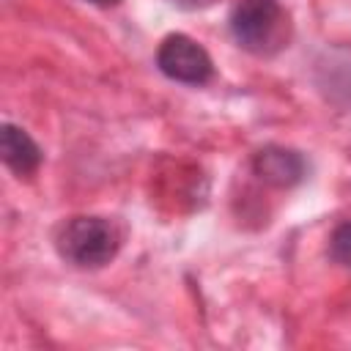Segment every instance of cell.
<instances>
[{"instance_id":"cell-1","label":"cell","mask_w":351,"mask_h":351,"mask_svg":"<svg viewBox=\"0 0 351 351\" xmlns=\"http://www.w3.org/2000/svg\"><path fill=\"white\" fill-rule=\"evenodd\" d=\"M58 252L82 269L104 266L118 252V230L110 219L101 217H74L58 233Z\"/></svg>"},{"instance_id":"cell-2","label":"cell","mask_w":351,"mask_h":351,"mask_svg":"<svg viewBox=\"0 0 351 351\" xmlns=\"http://www.w3.org/2000/svg\"><path fill=\"white\" fill-rule=\"evenodd\" d=\"M285 22L288 19L277 0H239L230 14V33L239 47L266 55L282 44Z\"/></svg>"},{"instance_id":"cell-3","label":"cell","mask_w":351,"mask_h":351,"mask_svg":"<svg viewBox=\"0 0 351 351\" xmlns=\"http://www.w3.org/2000/svg\"><path fill=\"white\" fill-rule=\"evenodd\" d=\"M156 66L165 77L186 85H203L214 74V63L208 52L189 36L173 33L156 49Z\"/></svg>"},{"instance_id":"cell-4","label":"cell","mask_w":351,"mask_h":351,"mask_svg":"<svg viewBox=\"0 0 351 351\" xmlns=\"http://www.w3.org/2000/svg\"><path fill=\"white\" fill-rule=\"evenodd\" d=\"M255 176L269 186H293L304 176V159L302 154L282 148V145H266L252 159Z\"/></svg>"},{"instance_id":"cell-5","label":"cell","mask_w":351,"mask_h":351,"mask_svg":"<svg viewBox=\"0 0 351 351\" xmlns=\"http://www.w3.org/2000/svg\"><path fill=\"white\" fill-rule=\"evenodd\" d=\"M0 154H3V162L16 176H30L41 165V148L25 129L14 123H3L0 129Z\"/></svg>"},{"instance_id":"cell-6","label":"cell","mask_w":351,"mask_h":351,"mask_svg":"<svg viewBox=\"0 0 351 351\" xmlns=\"http://www.w3.org/2000/svg\"><path fill=\"white\" fill-rule=\"evenodd\" d=\"M329 255L335 263L351 269V222H340L329 236Z\"/></svg>"},{"instance_id":"cell-7","label":"cell","mask_w":351,"mask_h":351,"mask_svg":"<svg viewBox=\"0 0 351 351\" xmlns=\"http://www.w3.org/2000/svg\"><path fill=\"white\" fill-rule=\"evenodd\" d=\"M173 5H178V8H189V11H195V8H206L211 0H170Z\"/></svg>"},{"instance_id":"cell-8","label":"cell","mask_w":351,"mask_h":351,"mask_svg":"<svg viewBox=\"0 0 351 351\" xmlns=\"http://www.w3.org/2000/svg\"><path fill=\"white\" fill-rule=\"evenodd\" d=\"M90 3H96V5H115L118 0H90Z\"/></svg>"}]
</instances>
